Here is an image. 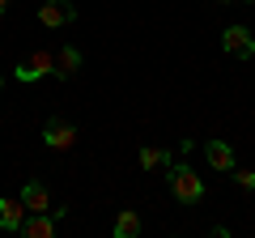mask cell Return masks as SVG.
<instances>
[{"label":"cell","mask_w":255,"mask_h":238,"mask_svg":"<svg viewBox=\"0 0 255 238\" xmlns=\"http://www.w3.org/2000/svg\"><path fill=\"white\" fill-rule=\"evenodd\" d=\"M166 183H170V192H174V200L179 204H196V200H204V183H200V174L191 170V166H183V162H170L166 166Z\"/></svg>","instance_id":"6da1fadb"},{"label":"cell","mask_w":255,"mask_h":238,"mask_svg":"<svg viewBox=\"0 0 255 238\" xmlns=\"http://www.w3.org/2000/svg\"><path fill=\"white\" fill-rule=\"evenodd\" d=\"M221 51L234 55V60H251L255 55V38L247 26H226V34H221Z\"/></svg>","instance_id":"7a4b0ae2"},{"label":"cell","mask_w":255,"mask_h":238,"mask_svg":"<svg viewBox=\"0 0 255 238\" xmlns=\"http://www.w3.org/2000/svg\"><path fill=\"white\" fill-rule=\"evenodd\" d=\"M43 145H47V149H60V153H68V149L77 145V128L68 123V119H47Z\"/></svg>","instance_id":"3957f363"},{"label":"cell","mask_w":255,"mask_h":238,"mask_svg":"<svg viewBox=\"0 0 255 238\" xmlns=\"http://www.w3.org/2000/svg\"><path fill=\"white\" fill-rule=\"evenodd\" d=\"M38 21L43 26H68V21H77V4L73 0H43L38 4Z\"/></svg>","instance_id":"277c9868"},{"label":"cell","mask_w":255,"mask_h":238,"mask_svg":"<svg viewBox=\"0 0 255 238\" xmlns=\"http://www.w3.org/2000/svg\"><path fill=\"white\" fill-rule=\"evenodd\" d=\"M21 204H26V213H55V217H64V209L51 204V192H47L38 179H30V183L21 187Z\"/></svg>","instance_id":"5b68a950"},{"label":"cell","mask_w":255,"mask_h":238,"mask_svg":"<svg viewBox=\"0 0 255 238\" xmlns=\"http://www.w3.org/2000/svg\"><path fill=\"white\" fill-rule=\"evenodd\" d=\"M21 234L26 238H55V213H26Z\"/></svg>","instance_id":"8992f818"},{"label":"cell","mask_w":255,"mask_h":238,"mask_svg":"<svg viewBox=\"0 0 255 238\" xmlns=\"http://www.w3.org/2000/svg\"><path fill=\"white\" fill-rule=\"evenodd\" d=\"M204 157H209V166L213 170H234V149L226 145V140H209V145H204Z\"/></svg>","instance_id":"52a82bcc"},{"label":"cell","mask_w":255,"mask_h":238,"mask_svg":"<svg viewBox=\"0 0 255 238\" xmlns=\"http://www.w3.org/2000/svg\"><path fill=\"white\" fill-rule=\"evenodd\" d=\"M81 73V51L77 47H60V55H55V77L60 81H68V77Z\"/></svg>","instance_id":"ba28073f"},{"label":"cell","mask_w":255,"mask_h":238,"mask_svg":"<svg viewBox=\"0 0 255 238\" xmlns=\"http://www.w3.org/2000/svg\"><path fill=\"white\" fill-rule=\"evenodd\" d=\"M21 221H26V204L21 200H0V230H21Z\"/></svg>","instance_id":"9c48e42d"},{"label":"cell","mask_w":255,"mask_h":238,"mask_svg":"<svg viewBox=\"0 0 255 238\" xmlns=\"http://www.w3.org/2000/svg\"><path fill=\"white\" fill-rule=\"evenodd\" d=\"M136 162H140V170H157V166L166 170V166H170V153H166V149H153V145H145V149L136 153Z\"/></svg>","instance_id":"30bf717a"},{"label":"cell","mask_w":255,"mask_h":238,"mask_svg":"<svg viewBox=\"0 0 255 238\" xmlns=\"http://www.w3.org/2000/svg\"><path fill=\"white\" fill-rule=\"evenodd\" d=\"M136 234H140V217L132 209H124L115 217V238H136Z\"/></svg>","instance_id":"8fae6325"},{"label":"cell","mask_w":255,"mask_h":238,"mask_svg":"<svg viewBox=\"0 0 255 238\" xmlns=\"http://www.w3.org/2000/svg\"><path fill=\"white\" fill-rule=\"evenodd\" d=\"M26 64L34 68L38 77H55V55H51V51H30V55H26Z\"/></svg>","instance_id":"7c38bea8"},{"label":"cell","mask_w":255,"mask_h":238,"mask_svg":"<svg viewBox=\"0 0 255 238\" xmlns=\"http://www.w3.org/2000/svg\"><path fill=\"white\" fill-rule=\"evenodd\" d=\"M13 77H17V81H21V85H30V81H43V77H38V73H34V68H30V64H26V60H21V64H17V68H13Z\"/></svg>","instance_id":"4fadbf2b"},{"label":"cell","mask_w":255,"mask_h":238,"mask_svg":"<svg viewBox=\"0 0 255 238\" xmlns=\"http://www.w3.org/2000/svg\"><path fill=\"white\" fill-rule=\"evenodd\" d=\"M234 183L251 192V187H255V170H234Z\"/></svg>","instance_id":"5bb4252c"},{"label":"cell","mask_w":255,"mask_h":238,"mask_svg":"<svg viewBox=\"0 0 255 238\" xmlns=\"http://www.w3.org/2000/svg\"><path fill=\"white\" fill-rule=\"evenodd\" d=\"M9 4H13V0H0V13H9Z\"/></svg>","instance_id":"9a60e30c"},{"label":"cell","mask_w":255,"mask_h":238,"mask_svg":"<svg viewBox=\"0 0 255 238\" xmlns=\"http://www.w3.org/2000/svg\"><path fill=\"white\" fill-rule=\"evenodd\" d=\"M0 90H4V77H0Z\"/></svg>","instance_id":"2e32d148"},{"label":"cell","mask_w":255,"mask_h":238,"mask_svg":"<svg viewBox=\"0 0 255 238\" xmlns=\"http://www.w3.org/2000/svg\"><path fill=\"white\" fill-rule=\"evenodd\" d=\"M221 4H230V0H221Z\"/></svg>","instance_id":"e0dca14e"},{"label":"cell","mask_w":255,"mask_h":238,"mask_svg":"<svg viewBox=\"0 0 255 238\" xmlns=\"http://www.w3.org/2000/svg\"><path fill=\"white\" fill-rule=\"evenodd\" d=\"M247 4H255V0H247Z\"/></svg>","instance_id":"ac0fdd59"}]
</instances>
